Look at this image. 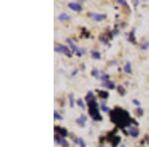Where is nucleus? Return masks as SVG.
I'll list each match as a JSON object with an SVG mask.
<instances>
[{"label":"nucleus","mask_w":149,"mask_h":147,"mask_svg":"<svg viewBox=\"0 0 149 147\" xmlns=\"http://www.w3.org/2000/svg\"><path fill=\"white\" fill-rule=\"evenodd\" d=\"M102 88H109V90H113V88H115L114 83L112 81H109V79L103 82V83L102 84Z\"/></svg>","instance_id":"nucleus-12"},{"label":"nucleus","mask_w":149,"mask_h":147,"mask_svg":"<svg viewBox=\"0 0 149 147\" xmlns=\"http://www.w3.org/2000/svg\"><path fill=\"white\" fill-rule=\"evenodd\" d=\"M124 72H125L126 74H131V65H130V63L127 62L125 64V66H124Z\"/></svg>","instance_id":"nucleus-20"},{"label":"nucleus","mask_w":149,"mask_h":147,"mask_svg":"<svg viewBox=\"0 0 149 147\" xmlns=\"http://www.w3.org/2000/svg\"><path fill=\"white\" fill-rule=\"evenodd\" d=\"M98 147H105V146H103V145H100V146H98Z\"/></svg>","instance_id":"nucleus-30"},{"label":"nucleus","mask_w":149,"mask_h":147,"mask_svg":"<svg viewBox=\"0 0 149 147\" xmlns=\"http://www.w3.org/2000/svg\"><path fill=\"white\" fill-rule=\"evenodd\" d=\"M68 6H69V8H71L72 10L76 11V12L81 11V6L80 5V3H78V2H72V3H69Z\"/></svg>","instance_id":"nucleus-11"},{"label":"nucleus","mask_w":149,"mask_h":147,"mask_svg":"<svg viewBox=\"0 0 149 147\" xmlns=\"http://www.w3.org/2000/svg\"><path fill=\"white\" fill-rule=\"evenodd\" d=\"M132 102H133L134 105H135L137 107H140V102H139V100H132Z\"/></svg>","instance_id":"nucleus-29"},{"label":"nucleus","mask_w":149,"mask_h":147,"mask_svg":"<svg viewBox=\"0 0 149 147\" xmlns=\"http://www.w3.org/2000/svg\"><path fill=\"white\" fill-rule=\"evenodd\" d=\"M71 18H70V16L67 13H61L59 16H58V20L62 21V22H63V21H68Z\"/></svg>","instance_id":"nucleus-14"},{"label":"nucleus","mask_w":149,"mask_h":147,"mask_svg":"<svg viewBox=\"0 0 149 147\" xmlns=\"http://www.w3.org/2000/svg\"><path fill=\"white\" fill-rule=\"evenodd\" d=\"M117 2H118L119 4H121L122 6L127 7V8H128V4H127V2H125L124 0H117Z\"/></svg>","instance_id":"nucleus-27"},{"label":"nucleus","mask_w":149,"mask_h":147,"mask_svg":"<svg viewBox=\"0 0 149 147\" xmlns=\"http://www.w3.org/2000/svg\"><path fill=\"white\" fill-rule=\"evenodd\" d=\"M74 142H76L77 144H79V146L80 147H86V142L85 140H84L83 138H81V137H79V138H77L76 140H74Z\"/></svg>","instance_id":"nucleus-16"},{"label":"nucleus","mask_w":149,"mask_h":147,"mask_svg":"<svg viewBox=\"0 0 149 147\" xmlns=\"http://www.w3.org/2000/svg\"><path fill=\"white\" fill-rule=\"evenodd\" d=\"M121 147H125V146H124V145H123V144H122V145H121Z\"/></svg>","instance_id":"nucleus-31"},{"label":"nucleus","mask_w":149,"mask_h":147,"mask_svg":"<svg viewBox=\"0 0 149 147\" xmlns=\"http://www.w3.org/2000/svg\"><path fill=\"white\" fill-rule=\"evenodd\" d=\"M128 41H129V42H131L132 44H136V39H135V37H134V30H132L131 32L129 33Z\"/></svg>","instance_id":"nucleus-15"},{"label":"nucleus","mask_w":149,"mask_h":147,"mask_svg":"<svg viewBox=\"0 0 149 147\" xmlns=\"http://www.w3.org/2000/svg\"><path fill=\"white\" fill-rule=\"evenodd\" d=\"M110 118L112 122H114L117 126L122 129H124L126 126L129 127L131 123L137 124L135 121H133L129 113L121 107H115L112 111H110Z\"/></svg>","instance_id":"nucleus-1"},{"label":"nucleus","mask_w":149,"mask_h":147,"mask_svg":"<svg viewBox=\"0 0 149 147\" xmlns=\"http://www.w3.org/2000/svg\"><path fill=\"white\" fill-rule=\"evenodd\" d=\"M55 131H56V133L58 132V134H59L60 136L62 137H66L67 135H68V130H67L66 128H64V127H61V126H55Z\"/></svg>","instance_id":"nucleus-7"},{"label":"nucleus","mask_w":149,"mask_h":147,"mask_svg":"<svg viewBox=\"0 0 149 147\" xmlns=\"http://www.w3.org/2000/svg\"><path fill=\"white\" fill-rule=\"evenodd\" d=\"M91 55H92L93 59H95V60H100V52H97V51L93 50V51L91 52Z\"/></svg>","instance_id":"nucleus-18"},{"label":"nucleus","mask_w":149,"mask_h":147,"mask_svg":"<svg viewBox=\"0 0 149 147\" xmlns=\"http://www.w3.org/2000/svg\"><path fill=\"white\" fill-rule=\"evenodd\" d=\"M104 138H105V140L109 141V143L111 144V146H113V147H116L117 144H119V142H120V140H121V138L119 136L114 135L113 131L109 132V133H107V135L105 136Z\"/></svg>","instance_id":"nucleus-3"},{"label":"nucleus","mask_w":149,"mask_h":147,"mask_svg":"<svg viewBox=\"0 0 149 147\" xmlns=\"http://www.w3.org/2000/svg\"><path fill=\"white\" fill-rule=\"evenodd\" d=\"M135 113L137 116H142L143 115V109L141 107H137V109L135 110Z\"/></svg>","instance_id":"nucleus-25"},{"label":"nucleus","mask_w":149,"mask_h":147,"mask_svg":"<svg viewBox=\"0 0 149 147\" xmlns=\"http://www.w3.org/2000/svg\"><path fill=\"white\" fill-rule=\"evenodd\" d=\"M97 95H98V98H102V100H107V98H109V93H107V91H105L97 90Z\"/></svg>","instance_id":"nucleus-13"},{"label":"nucleus","mask_w":149,"mask_h":147,"mask_svg":"<svg viewBox=\"0 0 149 147\" xmlns=\"http://www.w3.org/2000/svg\"><path fill=\"white\" fill-rule=\"evenodd\" d=\"M67 42H68V44L71 46L72 50H73V52L77 55V56L81 57V55H85L86 54V49H83V48H80V47H78L77 45H74V43L72 42L71 39H67Z\"/></svg>","instance_id":"nucleus-4"},{"label":"nucleus","mask_w":149,"mask_h":147,"mask_svg":"<svg viewBox=\"0 0 149 147\" xmlns=\"http://www.w3.org/2000/svg\"><path fill=\"white\" fill-rule=\"evenodd\" d=\"M55 52L62 53V54L66 55V56H67V57H69V58H71V57H72V53L70 52L69 48H68V47H66V46H64V45H61V44L57 45L56 47H55Z\"/></svg>","instance_id":"nucleus-5"},{"label":"nucleus","mask_w":149,"mask_h":147,"mask_svg":"<svg viewBox=\"0 0 149 147\" xmlns=\"http://www.w3.org/2000/svg\"><path fill=\"white\" fill-rule=\"evenodd\" d=\"M90 16L93 19V20L97 21V22H100V21L104 20V19L107 18V15H105V14H98V13H91Z\"/></svg>","instance_id":"nucleus-8"},{"label":"nucleus","mask_w":149,"mask_h":147,"mask_svg":"<svg viewBox=\"0 0 149 147\" xmlns=\"http://www.w3.org/2000/svg\"><path fill=\"white\" fill-rule=\"evenodd\" d=\"M100 108H102V110L103 112H109V111H111L110 110V108L109 107H107V105H104V102H102V103H100Z\"/></svg>","instance_id":"nucleus-19"},{"label":"nucleus","mask_w":149,"mask_h":147,"mask_svg":"<svg viewBox=\"0 0 149 147\" xmlns=\"http://www.w3.org/2000/svg\"><path fill=\"white\" fill-rule=\"evenodd\" d=\"M54 139H55V143L58 144V145H62V146H68V141L66 140V139L64 138V137H62V136H60L59 134H55V137H54Z\"/></svg>","instance_id":"nucleus-6"},{"label":"nucleus","mask_w":149,"mask_h":147,"mask_svg":"<svg viewBox=\"0 0 149 147\" xmlns=\"http://www.w3.org/2000/svg\"><path fill=\"white\" fill-rule=\"evenodd\" d=\"M92 76H93V77H95V78H97V79H100V73L97 71V69H93V71H92Z\"/></svg>","instance_id":"nucleus-23"},{"label":"nucleus","mask_w":149,"mask_h":147,"mask_svg":"<svg viewBox=\"0 0 149 147\" xmlns=\"http://www.w3.org/2000/svg\"><path fill=\"white\" fill-rule=\"evenodd\" d=\"M128 134L131 137H137L139 135V129L136 126H129L128 127Z\"/></svg>","instance_id":"nucleus-9"},{"label":"nucleus","mask_w":149,"mask_h":147,"mask_svg":"<svg viewBox=\"0 0 149 147\" xmlns=\"http://www.w3.org/2000/svg\"><path fill=\"white\" fill-rule=\"evenodd\" d=\"M117 91H118V93H119V95H120L121 96H123V95L126 93L125 88H124L123 86H117Z\"/></svg>","instance_id":"nucleus-21"},{"label":"nucleus","mask_w":149,"mask_h":147,"mask_svg":"<svg viewBox=\"0 0 149 147\" xmlns=\"http://www.w3.org/2000/svg\"><path fill=\"white\" fill-rule=\"evenodd\" d=\"M95 100V96L93 95V91H88V93H86V102H91V100Z\"/></svg>","instance_id":"nucleus-17"},{"label":"nucleus","mask_w":149,"mask_h":147,"mask_svg":"<svg viewBox=\"0 0 149 147\" xmlns=\"http://www.w3.org/2000/svg\"><path fill=\"white\" fill-rule=\"evenodd\" d=\"M86 120H88V118H86V116L85 114H81V116L79 117V118H77L76 122L78 125H80L81 127H85L86 126Z\"/></svg>","instance_id":"nucleus-10"},{"label":"nucleus","mask_w":149,"mask_h":147,"mask_svg":"<svg viewBox=\"0 0 149 147\" xmlns=\"http://www.w3.org/2000/svg\"><path fill=\"white\" fill-rule=\"evenodd\" d=\"M88 114L95 121H102V117L100 113L98 110V105L95 100H93L91 102H88Z\"/></svg>","instance_id":"nucleus-2"},{"label":"nucleus","mask_w":149,"mask_h":147,"mask_svg":"<svg viewBox=\"0 0 149 147\" xmlns=\"http://www.w3.org/2000/svg\"><path fill=\"white\" fill-rule=\"evenodd\" d=\"M69 98H70V103H71V107H74V95L71 93L69 95Z\"/></svg>","instance_id":"nucleus-28"},{"label":"nucleus","mask_w":149,"mask_h":147,"mask_svg":"<svg viewBox=\"0 0 149 147\" xmlns=\"http://www.w3.org/2000/svg\"><path fill=\"white\" fill-rule=\"evenodd\" d=\"M77 103H78L79 107H81L83 109H85V108H86V105H85V103H84V102H83V100H81V98H79V100H77Z\"/></svg>","instance_id":"nucleus-24"},{"label":"nucleus","mask_w":149,"mask_h":147,"mask_svg":"<svg viewBox=\"0 0 149 147\" xmlns=\"http://www.w3.org/2000/svg\"><path fill=\"white\" fill-rule=\"evenodd\" d=\"M148 48H149V42H148V41H145V42L142 44V46H141V49H142V50H147Z\"/></svg>","instance_id":"nucleus-26"},{"label":"nucleus","mask_w":149,"mask_h":147,"mask_svg":"<svg viewBox=\"0 0 149 147\" xmlns=\"http://www.w3.org/2000/svg\"><path fill=\"white\" fill-rule=\"evenodd\" d=\"M54 119L55 120H63V116H62L59 112L55 110V111H54Z\"/></svg>","instance_id":"nucleus-22"}]
</instances>
